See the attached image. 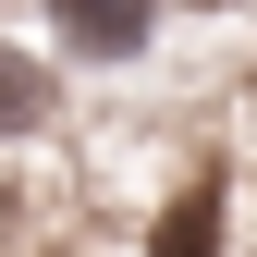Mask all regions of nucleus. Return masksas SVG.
I'll return each instance as SVG.
<instances>
[{"instance_id": "nucleus-2", "label": "nucleus", "mask_w": 257, "mask_h": 257, "mask_svg": "<svg viewBox=\"0 0 257 257\" xmlns=\"http://www.w3.org/2000/svg\"><path fill=\"white\" fill-rule=\"evenodd\" d=\"M147 257H220V196L196 184L184 208H159V233H147Z\"/></svg>"}, {"instance_id": "nucleus-1", "label": "nucleus", "mask_w": 257, "mask_h": 257, "mask_svg": "<svg viewBox=\"0 0 257 257\" xmlns=\"http://www.w3.org/2000/svg\"><path fill=\"white\" fill-rule=\"evenodd\" d=\"M49 25H61V37H74L86 61H122V49H147L159 0H49Z\"/></svg>"}]
</instances>
